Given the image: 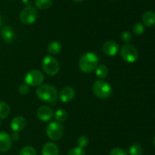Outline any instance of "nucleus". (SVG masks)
<instances>
[{
    "label": "nucleus",
    "instance_id": "nucleus-1",
    "mask_svg": "<svg viewBox=\"0 0 155 155\" xmlns=\"http://www.w3.org/2000/svg\"><path fill=\"white\" fill-rule=\"evenodd\" d=\"M98 64V56L92 52H88L83 54L79 61V67L84 73H90L95 71Z\"/></svg>",
    "mask_w": 155,
    "mask_h": 155
},
{
    "label": "nucleus",
    "instance_id": "nucleus-2",
    "mask_svg": "<svg viewBox=\"0 0 155 155\" xmlns=\"http://www.w3.org/2000/svg\"><path fill=\"white\" fill-rule=\"evenodd\" d=\"M36 95L41 100L53 103L58 97L57 89L51 84H41L36 90Z\"/></svg>",
    "mask_w": 155,
    "mask_h": 155
},
{
    "label": "nucleus",
    "instance_id": "nucleus-3",
    "mask_svg": "<svg viewBox=\"0 0 155 155\" xmlns=\"http://www.w3.org/2000/svg\"><path fill=\"white\" fill-rule=\"evenodd\" d=\"M92 91L97 97L101 99H107L110 97L113 92L112 87L108 82L102 80H97L94 82Z\"/></svg>",
    "mask_w": 155,
    "mask_h": 155
},
{
    "label": "nucleus",
    "instance_id": "nucleus-4",
    "mask_svg": "<svg viewBox=\"0 0 155 155\" xmlns=\"http://www.w3.org/2000/svg\"><path fill=\"white\" fill-rule=\"evenodd\" d=\"M42 67L43 71L48 75H55L60 70V65L55 58L47 56L42 61Z\"/></svg>",
    "mask_w": 155,
    "mask_h": 155
},
{
    "label": "nucleus",
    "instance_id": "nucleus-5",
    "mask_svg": "<svg viewBox=\"0 0 155 155\" xmlns=\"http://www.w3.org/2000/svg\"><path fill=\"white\" fill-rule=\"evenodd\" d=\"M120 56L124 61L133 63L139 58V51L133 45L127 43L121 47Z\"/></svg>",
    "mask_w": 155,
    "mask_h": 155
},
{
    "label": "nucleus",
    "instance_id": "nucleus-6",
    "mask_svg": "<svg viewBox=\"0 0 155 155\" xmlns=\"http://www.w3.org/2000/svg\"><path fill=\"white\" fill-rule=\"evenodd\" d=\"M46 134L48 138L53 141L61 139L64 135V126L59 122H52L47 126Z\"/></svg>",
    "mask_w": 155,
    "mask_h": 155
},
{
    "label": "nucleus",
    "instance_id": "nucleus-7",
    "mask_svg": "<svg viewBox=\"0 0 155 155\" xmlns=\"http://www.w3.org/2000/svg\"><path fill=\"white\" fill-rule=\"evenodd\" d=\"M38 18V12L34 7L28 5L24 8L20 13V20L23 24H31L36 21Z\"/></svg>",
    "mask_w": 155,
    "mask_h": 155
},
{
    "label": "nucleus",
    "instance_id": "nucleus-8",
    "mask_svg": "<svg viewBox=\"0 0 155 155\" xmlns=\"http://www.w3.org/2000/svg\"><path fill=\"white\" fill-rule=\"evenodd\" d=\"M24 81L28 86L37 87L43 82L44 75L39 70H30L25 75Z\"/></svg>",
    "mask_w": 155,
    "mask_h": 155
},
{
    "label": "nucleus",
    "instance_id": "nucleus-9",
    "mask_svg": "<svg viewBox=\"0 0 155 155\" xmlns=\"http://www.w3.org/2000/svg\"><path fill=\"white\" fill-rule=\"evenodd\" d=\"M38 119L42 122H48L51 120L54 115V112L51 108L47 106H41L36 111Z\"/></svg>",
    "mask_w": 155,
    "mask_h": 155
},
{
    "label": "nucleus",
    "instance_id": "nucleus-10",
    "mask_svg": "<svg viewBox=\"0 0 155 155\" xmlns=\"http://www.w3.org/2000/svg\"><path fill=\"white\" fill-rule=\"evenodd\" d=\"M103 51L106 55L110 56H114L117 55L119 52L120 47L117 43L114 40L106 41L103 45Z\"/></svg>",
    "mask_w": 155,
    "mask_h": 155
},
{
    "label": "nucleus",
    "instance_id": "nucleus-11",
    "mask_svg": "<svg viewBox=\"0 0 155 155\" xmlns=\"http://www.w3.org/2000/svg\"><path fill=\"white\" fill-rule=\"evenodd\" d=\"M12 140L10 135L5 132H0V152H6L10 150Z\"/></svg>",
    "mask_w": 155,
    "mask_h": 155
},
{
    "label": "nucleus",
    "instance_id": "nucleus-12",
    "mask_svg": "<svg viewBox=\"0 0 155 155\" xmlns=\"http://www.w3.org/2000/svg\"><path fill=\"white\" fill-rule=\"evenodd\" d=\"M75 91L71 87H65L59 93V99L63 103H68L74 99Z\"/></svg>",
    "mask_w": 155,
    "mask_h": 155
},
{
    "label": "nucleus",
    "instance_id": "nucleus-13",
    "mask_svg": "<svg viewBox=\"0 0 155 155\" xmlns=\"http://www.w3.org/2000/svg\"><path fill=\"white\" fill-rule=\"evenodd\" d=\"M1 37L5 43L13 42L15 38V33L13 28L10 26H5L1 30Z\"/></svg>",
    "mask_w": 155,
    "mask_h": 155
},
{
    "label": "nucleus",
    "instance_id": "nucleus-14",
    "mask_svg": "<svg viewBox=\"0 0 155 155\" xmlns=\"http://www.w3.org/2000/svg\"><path fill=\"white\" fill-rule=\"evenodd\" d=\"M11 129L13 132H20L26 126V119L23 116H15L11 122Z\"/></svg>",
    "mask_w": 155,
    "mask_h": 155
},
{
    "label": "nucleus",
    "instance_id": "nucleus-15",
    "mask_svg": "<svg viewBox=\"0 0 155 155\" xmlns=\"http://www.w3.org/2000/svg\"><path fill=\"white\" fill-rule=\"evenodd\" d=\"M59 147L53 142H48L44 144L42 150V155H59Z\"/></svg>",
    "mask_w": 155,
    "mask_h": 155
},
{
    "label": "nucleus",
    "instance_id": "nucleus-16",
    "mask_svg": "<svg viewBox=\"0 0 155 155\" xmlns=\"http://www.w3.org/2000/svg\"><path fill=\"white\" fill-rule=\"evenodd\" d=\"M143 24L147 27H152L155 24V12L153 11H147L142 16Z\"/></svg>",
    "mask_w": 155,
    "mask_h": 155
},
{
    "label": "nucleus",
    "instance_id": "nucleus-17",
    "mask_svg": "<svg viewBox=\"0 0 155 155\" xmlns=\"http://www.w3.org/2000/svg\"><path fill=\"white\" fill-rule=\"evenodd\" d=\"M48 52L51 55H57L61 50V44L58 41H51L48 46Z\"/></svg>",
    "mask_w": 155,
    "mask_h": 155
},
{
    "label": "nucleus",
    "instance_id": "nucleus-18",
    "mask_svg": "<svg viewBox=\"0 0 155 155\" xmlns=\"http://www.w3.org/2000/svg\"><path fill=\"white\" fill-rule=\"evenodd\" d=\"M9 105L4 101H0V119H5L10 114Z\"/></svg>",
    "mask_w": 155,
    "mask_h": 155
},
{
    "label": "nucleus",
    "instance_id": "nucleus-19",
    "mask_svg": "<svg viewBox=\"0 0 155 155\" xmlns=\"http://www.w3.org/2000/svg\"><path fill=\"white\" fill-rule=\"evenodd\" d=\"M95 74H96L97 77L99 78H104L108 74V68L105 65H98L95 69Z\"/></svg>",
    "mask_w": 155,
    "mask_h": 155
},
{
    "label": "nucleus",
    "instance_id": "nucleus-20",
    "mask_svg": "<svg viewBox=\"0 0 155 155\" xmlns=\"http://www.w3.org/2000/svg\"><path fill=\"white\" fill-rule=\"evenodd\" d=\"M52 0H35V5L41 10H45L51 7Z\"/></svg>",
    "mask_w": 155,
    "mask_h": 155
},
{
    "label": "nucleus",
    "instance_id": "nucleus-21",
    "mask_svg": "<svg viewBox=\"0 0 155 155\" xmlns=\"http://www.w3.org/2000/svg\"><path fill=\"white\" fill-rule=\"evenodd\" d=\"M129 153L130 155H142L143 153V148L141 144H133L131 147H130L129 150Z\"/></svg>",
    "mask_w": 155,
    "mask_h": 155
},
{
    "label": "nucleus",
    "instance_id": "nucleus-22",
    "mask_svg": "<svg viewBox=\"0 0 155 155\" xmlns=\"http://www.w3.org/2000/svg\"><path fill=\"white\" fill-rule=\"evenodd\" d=\"M54 118L56 120H58V122H63L65 121L67 119V117H68V113H67L66 111L64 109H58L55 112V113L54 114Z\"/></svg>",
    "mask_w": 155,
    "mask_h": 155
},
{
    "label": "nucleus",
    "instance_id": "nucleus-23",
    "mask_svg": "<svg viewBox=\"0 0 155 155\" xmlns=\"http://www.w3.org/2000/svg\"><path fill=\"white\" fill-rule=\"evenodd\" d=\"M19 155H36V150L32 146H25L21 149Z\"/></svg>",
    "mask_w": 155,
    "mask_h": 155
},
{
    "label": "nucleus",
    "instance_id": "nucleus-24",
    "mask_svg": "<svg viewBox=\"0 0 155 155\" xmlns=\"http://www.w3.org/2000/svg\"><path fill=\"white\" fill-rule=\"evenodd\" d=\"M133 31L135 34L138 35V36L142 35L145 32V27H144L143 24L140 22L136 23L133 27Z\"/></svg>",
    "mask_w": 155,
    "mask_h": 155
},
{
    "label": "nucleus",
    "instance_id": "nucleus-25",
    "mask_svg": "<svg viewBox=\"0 0 155 155\" xmlns=\"http://www.w3.org/2000/svg\"><path fill=\"white\" fill-rule=\"evenodd\" d=\"M89 138H88V137L86 136V135H82V136H80V138H78V140H77L78 147H82V148L87 147L88 144H89Z\"/></svg>",
    "mask_w": 155,
    "mask_h": 155
},
{
    "label": "nucleus",
    "instance_id": "nucleus-26",
    "mask_svg": "<svg viewBox=\"0 0 155 155\" xmlns=\"http://www.w3.org/2000/svg\"><path fill=\"white\" fill-rule=\"evenodd\" d=\"M68 155H86V152L82 147H77L70 150Z\"/></svg>",
    "mask_w": 155,
    "mask_h": 155
},
{
    "label": "nucleus",
    "instance_id": "nucleus-27",
    "mask_svg": "<svg viewBox=\"0 0 155 155\" xmlns=\"http://www.w3.org/2000/svg\"><path fill=\"white\" fill-rule=\"evenodd\" d=\"M109 155H128L127 152L126 150H123L121 148H114L110 150Z\"/></svg>",
    "mask_w": 155,
    "mask_h": 155
},
{
    "label": "nucleus",
    "instance_id": "nucleus-28",
    "mask_svg": "<svg viewBox=\"0 0 155 155\" xmlns=\"http://www.w3.org/2000/svg\"><path fill=\"white\" fill-rule=\"evenodd\" d=\"M18 91H19L20 94H22V95H25L27 93L29 92L30 89H29V86L27 84H21L19 86V88H18Z\"/></svg>",
    "mask_w": 155,
    "mask_h": 155
},
{
    "label": "nucleus",
    "instance_id": "nucleus-29",
    "mask_svg": "<svg viewBox=\"0 0 155 155\" xmlns=\"http://www.w3.org/2000/svg\"><path fill=\"white\" fill-rule=\"evenodd\" d=\"M121 37H122V40L124 41V42L128 43V42H130V40H132V35L130 32L124 31V33H122Z\"/></svg>",
    "mask_w": 155,
    "mask_h": 155
},
{
    "label": "nucleus",
    "instance_id": "nucleus-30",
    "mask_svg": "<svg viewBox=\"0 0 155 155\" xmlns=\"http://www.w3.org/2000/svg\"><path fill=\"white\" fill-rule=\"evenodd\" d=\"M11 138H12V140H15V141H16V140L19 139L20 135L19 134H18V132H14L12 134V135H11Z\"/></svg>",
    "mask_w": 155,
    "mask_h": 155
},
{
    "label": "nucleus",
    "instance_id": "nucleus-31",
    "mask_svg": "<svg viewBox=\"0 0 155 155\" xmlns=\"http://www.w3.org/2000/svg\"><path fill=\"white\" fill-rule=\"evenodd\" d=\"M22 1H23V2H24L25 5H27V6L30 5H31V3L33 2V0H22Z\"/></svg>",
    "mask_w": 155,
    "mask_h": 155
},
{
    "label": "nucleus",
    "instance_id": "nucleus-32",
    "mask_svg": "<svg viewBox=\"0 0 155 155\" xmlns=\"http://www.w3.org/2000/svg\"><path fill=\"white\" fill-rule=\"evenodd\" d=\"M74 1H75V2H80L85 1V0H74Z\"/></svg>",
    "mask_w": 155,
    "mask_h": 155
},
{
    "label": "nucleus",
    "instance_id": "nucleus-33",
    "mask_svg": "<svg viewBox=\"0 0 155 155\" xmlns=\"http://www.w3.org/2000/svg\"><path fill=\"white\" fill-rule=\"evenodd\" d=\"M1 25H2V18L1 16H0V27H1Z\"/></svg>",
    "mask_w": 155,
    "mask_h": 155
},
{
    "label": "nucleus",
    "instance_id": "nucleus-34",
    "mask_svg": "<svg viewBox=\"0 0 155 155\" xmlns=\"http://www.w3.org/2000/svg\"><path fill=\"white\" fill-rule=\"evenodd\" d=\"M154 146H155V137L154 138Z\"/></svg>",
    "mask_w": 155,
    "mask_h": 155
},
{
    "label": "nucleus",
    "instance_id": "nucleus-35",
    "mask_svg": "<svg viewBox=\"0 0 155 155\" xmlns=\"http://www.w3.org/2000/svg\"><path fill=\"white\" fill-rule=\"evenodd\" d=\"M0 126H1V121H0Z\"/></svg>",
    "mask_w": 155,
    "mask_h": 155
}]
</instances>
